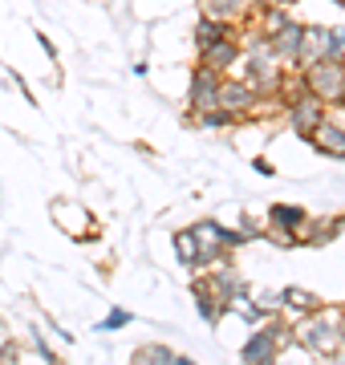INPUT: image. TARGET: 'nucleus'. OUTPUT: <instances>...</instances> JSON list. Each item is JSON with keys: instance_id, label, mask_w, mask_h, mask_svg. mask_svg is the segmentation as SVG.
I'll return each instance as SVG.
<instances>
[{"instance_id": "dca6fc26", "label": "nucleus", "mask_w": 345, "mask_h": 365, "mask_svg": "<svg viewBox=\"0 0 345 365\" xmlns=\"http://www.w3.org/2000/svg\"><path fill=\"white\" fill-rule=\"evenodd\" d=\"M215 37H224V25H220V21H212V16H207V21H203V25L195 29V45H200V49H203V45H212Z\"/></svg>"}, {"instance_id": "1a4fd4ad", "label": "nucleus", "mask_w": 345, "mask_h": 365, "mask_svg": "<svg viewBox=\"0 0 345 365\" xmlns=\"http://www.w3.org/2000/svg\"><path fill=\"white\" fill-rule=\"evenodd\" d=\"M272 223H277V240L280 244H292V227H301L305 223V211L301 207H272Z\"/></svg>"}, {"instance_id": "f3484780", "label": "nucleus", "mask_w": 345, "mask_h": 365, "mask_svg": "<svg viewBox=\"0 0 345 365\" xmlns=\"http://www.w3.org/2000/svg\"><path fill=\"white\" fill-rule=\"evenodd\" d=\"M134 357H138V361H175V353L163 349V345H146V349H138Z\"/></svg>"}, {"instance_id": "6e6552de", "label": "nucleus", "mask_w": 345, "mask_h": 365, "mask_svg": "<svg viewBox=\"0 0 345 365\" xmlns=\"http://www.w3.org/2000/svg\"><path fill=\"white\" fill-rule=\"evenodd\" d=\"M248 69H252V78H248V81H272V78H277V49H272V45L252 49Z\"/></svg>"}, {"instance_id": "20e7f679", "label": "nucleus", "mask_w": 345, "mask_h": 365, "mask_svg": "<svg viewBox=\"0 0 345 365\" xmlns=\"http://www.w3.org/2000/svg\"><path fill=\"white\" fill-rule=\"evenodd\" d=\"M309 138H313V146H317L321 155L345 158V130H341V126H333V122H317V126L309 130Z\"/></svg>"}, {"instance_id": "7ed1b4c3", "label": "nucleus", "mask_w": 345, "mask_h": 365, "mask_svg": "<svg viewBox=\"0 0 345 365\" xmlns=\"http://www.w3.org/2000/svg\"><path fill=\"white\" fill-rule=\"evenodd\" d=\"M280 345H284L280 329H256V337L244 345V361H277Z\"/></svg>"}, {"instance_id": "a211bd4d", "label": "nucleus", "mask_w": 345, "mask_h": 365, "mask_svg": "<svg viewBox=\"0 0 345 365\" xmlns=\"http://www.w3.org/2000/svg\"><path fill=\"white\" fill-rule=\"evenodd\" d=\"M195 300H200V313L207 317V321H215V317H220V304L212 300V292H207V288H200V292H195Z\"/></svg>"}, {"instance_id": "412c9836", "label": "nucleus", "mask_w": 345, "mask_h": 365, "mask_svg": "<svg viewBox=\"0 0 345 365\" xmlns=\"http://www.w3.org/2000/svg\"><path fill=\"white\" fill-rule=\"evenodd\" d=\"M337 4H345V0H337Z\"/></svg>"}, {"instance_id": "9b49d317", "label": "nucleus", "mask_w": 345, "mask_h": 365, "mask_svg": "<svg viewBox=\"0 0 345 365\" xmlns=\"http://www.w3.org/2000/svg\"><path fill=\"white\" fill-rule=\"evenodd\" d=\"M301 37H305V29L292 25V21H284V25L277 29V41H272L277 57H297V53H301Z\"/></svg>"}, {"instance_id": "aec40b11", "label": "nucleus", "mask_w": 345, "mask_h": 365, "mask_svg": "<svg viewBox=\"0 0 345 365\" xmlns=\"http://www.w3.org/2000/svg\"><path fill=\"white\" fill-rule=\"evenodd\" d=\"M341 341H345V329H341Z\"/></svg>"}, {"instance_id": "0eeeda50", "label": "nucleus", "mask_w": 345, "mask_h": 365, "mask_svg": "<svg viewBox=\"0 0 345 365\" xmlns=\"http://www.w3.org/2000/svg\"><path fill=\"white\" fill-rule=\"evenodd\" d=\"M236 53H240L236 41L224 33V37H215L212 45H203V66L207 69H227L232 61H236Z\"/></svg>"}, {"instance_id": "ddd939ff", "label": "nucleus", "mask_w": 345, "mask_h": 365, "mask_svg": "<svg viewBox=\"0 0 345 365\" xmlns=\"http://www.w3.org/2000/svg\"><path fill=\"white\" fill-rule=\"evenodd\" d=\"M244 9V0H203V13L212 16V21H227V16H236Z\"/></svg>"}, {"instance_id": "2eb2a0df", "label": "nucleus", "mask_w": 345, "mask_h": 365, "mask_svg": "<svg viewBox=\"0 0 345 365\" xmlns=\"http://www.w3.org/2000/svg\"><path fill=\"white\" fill-rule=\"evenodd\" d=\"M284 297V304H292V309H301V313H309V309H317V297L313 292H305V288H289V292H280Z\"/></svg>"}, {"instance_id": "6ab92c4d", "label": "nucleus", "mask_w": 345, "mask_h": 365, "mask_svg": "<svg viewBox=\"0 0 345 365\" xmlns=\"http://www.w3.org/2000/svg\"><path fill=\"white\" fill-rule=\"evenodd\" d=\"M126 321H130V313H126V309H114V313H110V317H106V321H102L98 329H102V333H114V329H122Z\"/></svg>"}, {"instance_id": "f257e3e1", "label": "nucleus", "mask_w": 345, "mask_h": 365, "mask_svg": "<svg viewBox=\"0 0 345 365\" xmlns=\"http://www.w3.org/2000/svg\"><path fill=\"white\" fill-rule=\"evenodd\" d=\"M297 341L305 345L309 353H337L341 345V329H337V313H321L313 321L297 329Z\"/></svg>"}, {"instance_id": "4468645a", "label": "nucleus", "mask_w": 345, "mask_h": 365, "mask_svg": "<svg viewBox=\"0 0 345 365\" xmlns=\"http://www.w3.org/2000/svg\"><path fill=\"white\" fill-rule=\"evenodd\" d=\"M175 252H179V260L183 264H200V244H195V235L191 232L175 235Z\"/></svg>"}, {"instance_id": "39448f33", "label": "nucleus", "mask_w": 345, "mask_h": 365, "mask_svg": "<svg viewBox=\"0 0 345 365\" xmlns=\"http://www.w3.org/2000/svg\"><path fill=\"white\" fill-rule=\"evenodd\" d=\"M220 102V78H215V69L203 66L195 78H191V106H200V110H212Z\"/></svg>"}, {"instance_id": "f8f14e48", "label": "nucleus", "mask_w": 345, "mask_h": 365, "mask_svg": "<svg viewBox=\"0 0 345 365\" xmlns=\"http://www.w3.org/2000/svg\"><path fill=\"white\" fill-rule=\"evenodd\" d=\"M317 122H321V98H301V102L292 106V126L301 134H309Z\"/></svg>"}, {"instance_id": "9d476101", "label": "nucleus", "mask_w": 345, "mask_h": 365, "mask_svg": "<svg viewBox=\"0 0 345 365\" xmlns=\"http://www.w3.org/2000/svg\"><path fill=\"white\" fill-rule=\"evenodd\" d=\"M325 53H329V33H325V29H305L297 61H321Z\"/></svg>"}, {"instance_id": "f03ea898", "label": "nucleus", "mask_w": 345, "mask_h": 365, "mask_svg": "<svg viewBox=\"0 0 345 365\" xmlns=\"http://www.w3.org/2000/svg\"><path fill=\"white\" fill-rule=\"evenodd\" d=\"M309 90H313V98H321V102L345 98V69L337 66V61H329V57L309 61Z\"/></svg>"}, {"instance_id": "423d86ee", "label": "nucleus", "mask_w": 345, "mask_h": 365, "mask_svg": "<svg viewBox=\"0 0 345 365\" xmlns=\"http://www.w3.org/2000/svg\"><path fill=\"white\" fill-rule=\"evenodd\" d=\"M256 102V90H252V81H220V110H248V106Z\"/></svg>"}]
</instances>
